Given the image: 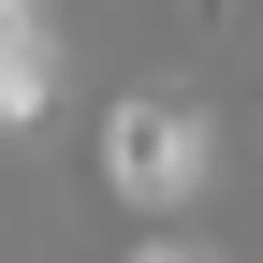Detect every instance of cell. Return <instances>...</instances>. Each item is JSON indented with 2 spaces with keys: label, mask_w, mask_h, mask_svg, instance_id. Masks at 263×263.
Here are the masks:
<instances>
[{
  "label": "cell",
  "mask_w": 263,
  "mask_h": 263,
  "mask_svg": "<svg viewBox=\"0 0 263 263\" xmlns=\"http://www.w3.org/2000/svg\"><path fill=\"white\" fill-rule=\"evenodd\" d=\"M205 103L190 88H117L103 103V190L132 219H176V205H205Z\"/></svg>",
  "instance_id": "cell-1"
},
{
  "label": "cell",
  "mask_w": 263,
  "mask_h": 263,
  "mask_svg": "<svg viewBox=\"0 0 263 263\" xmlns=\"http://www.w3.org/2000/svg\"><path fill=\"white\" fill-rule=\"evenodd\" d=\"M44 103H59V15L0 0V132H44Z\"/></svg>",
  "instance_id": "cell-2"
},
{
  "label": "cell",
  "mask_w": 263,
  "mask_h": 263,
  "mask_svg": "<svg viewBox=\"0 0 263 263\" xmlns=\"http://www.w3.org/2000/svg\"><path fill=\"white\" fill-rule=\"evenodd\" d=\"M132 263H219L205 234H176V219H146V234H132Z\"/></svg>",
  "instance_id": "cell-3"
},
{
  "label": "cell",
  "mask_w": 263,
  "mask_h": 263,
  "mask_svg": "<svg viewBox=\"0 0 263 263\" xmlns=\"http://www.w3.org/2000/svg\"><path fill=\"white\" fill-rule=\"evenodd\" d=\"M190 15H234V0H190Z\"/></svg>",
  "instance_id": "cell-4"
}]
</instances>
